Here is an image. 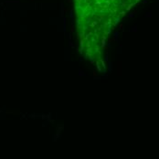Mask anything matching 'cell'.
I'll list each match as a JSON object with an SVG mask.
<instances>
[{
    "label": "cell",
    "instance_id": "cell-1",
    "mask_svg": "<svg viewBox=\"0 0 159 159\" xmlns=\"http://www.w3.org/2000/svg\"><path fill=\"white\" fill-rule=\"evenodd\" d=\"M139 0H75L80 43L100 48L121 16Z\"/></svg>",
    "mask_w": 159,
    "mask_h": 159
}]
</instances>
